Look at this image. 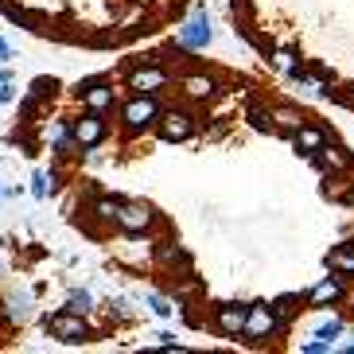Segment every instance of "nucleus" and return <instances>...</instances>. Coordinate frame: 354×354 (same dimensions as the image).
I'll list each match as a JSON object with an SVG mask.
<instances>
[{"mask_svg":"<svg viewBox=\"0 0 354 354\" xmlns=\"http://www.w3.org/2000/svg\"><path fill=\"white\" fill-rule=\"evenodd\" d=\"M269 63L277 66V71H284V74H288L292 82H296V78L304 74V63L296 59V51H292V47H281V51H272V55H269Z\"/></svg>","mask_w":354,"mask_h":354,"instance_id":"nucleus-16","label":"nucleus"},{"mask_svg":"<svg viewBox=\"0 0 354 354\" xmlns=\"http://www.w3.org/2000/svg\"><path fill=\"white\" fill-rule=\"evenodd\" d=\"M8 59H12V47H8L4 39H0V63H8Z\"/></svg>","mask_w":354,"mask_h":354,"instance_id":"nucleus-27","label":"nucleus"},{"mask_svg":"<svg viewBox=\"0 0 354 354\" xmlns=\"http://www.w3.org/2000/svg\"><path fill=\"white\" fill-rule=\"evenodd\" d=\"M343 331H346V323H343V319H327V323L319 327V339H323V343H331V339H339Z\"/></svg>","mask_w":354,"mask_h":354,"instance_id":"nucleus-23","label":"nucleus"},{"mask_svg":"<svg viewBox=\"0 0 354 354\" xmlns=\"http://www.w3.org/2000/svg\"><path fill=\"white\" fill-rule=\"evenodd\" d=\"M145 304L160 315V319H171V315H176V300H167V296H160V292H145Z\"/></svg>","mask_w":354,"mask_h":354,"instance_id":"nucleus-21","label":"nucleus"},{"mask_svg":"<svg viewBox=\"0 0 354 354\" xmlns=\"http://www.w3.org/2000/svg\"><path fill=\"white\" fill-rule=\"evenodd\" d=\"M71 136H74V148L94 152L97 145H105V136H109L105 113H86V117H78V121H71Z\"/></svg>","mask_w":354,"mask_h":354,"instance_id":"nucleus-3","label":"nucleus"},{"mask_svg":"<svg viewBox=\"0 0 354 354\" xmlns=\"http://www.w3.org/2000/svg\"><path fill=\"white\" fill-rule=\"evenodd\" d=\"M66 312H78V315L94 312V296H90V288H74L71 296H66Z\"/></svg>","mask_w":354,"mask_h":354,"instance_id":"nucleus-20","label":"nucleus"},{"mask_svg":"<svg viewBox=\"0 0 354 354\" xmlns=\"http://www.w3.org/2000/svg\"><path fill=\"white\" fill-rule=\"evenodd\" d=\"M32 195H35V198H47V195H51V179H47V171H35V176H32Z\"/></svg>","mask_w":354,"mask_h":354,"instance_id":"nucleus-24","label":"nucleus"},{"mask_svg":"<svg viewBox=\"0 0 354 354\" xmlns=\"http://www.w3.org/2000/svg\"><path fill=\"white\" fill-rule=\"evenodd\" d=\"M269 308L277 312V319H281V327H284V323H288L292 315L300 312V296H296V292H288V296H281V300H272Z\"/></svg>","mask_w":354,"mask_h":354,"instance_id":"nucleus-19","label":"nucleus"},{"mask_svg":"<svg viewBox=\"0 0 354 354\" xmlns=\"http://www.w3.org/2000/svg\"><path fill=\"white\" fill-rule=\"evenodd\" d=\"M214 327L222 335H241V327H245V308L241 304H222V308H214Z\"/></svg>","mask_w":354,"mask_h":354,"instance_id":"nucleus-12","label":"nucleus"},{"mask_svg":"<svg viewBox=\"0 0 354 354\" xmlns=\"http://www.w3.org/2000/svg\"><path fill=\"white\" fill-rule=\"evenodd\" d=\"M343 296H346V277H339V272L323 277V281L308 292V300H312V304H339Z\"/></svg>","mask_w":354,"mask_h":354,"instance_id":"nucleus-11","label":"nucleus"},{"mask_svg":"<svg viewBox=\"0 0 354 354\" xmlns=\"http://www.w3.org/2000/svg\"><path fill=\"white\" fill-rule=\"evenodd\" d=\"M327 269L339 272V277H354V241H343L327 253Z\"/></svg>","mask_w":354,"mask_h":354,"instance_id":"nucleus-13","label":"nucleus"},{"mask_svg":"<svg viewBox=\"0 0 354 354\" xmlns=\"http://www.w3.org/2000/svg\"><path fill=\"white\" fill-rule=\"evenodd\" d=\"M214 90H218V82H214L210 74H187V78H183V94L195 97V102H207V97H214Z\"/></svg>","mask_w":354,"mask_h":354,"instance_id":"nucleus-14","label":"nucleus"},{"mask_svg":"<svg viewBox=\"0 0 354 354\" xmlns=\"http://www.w3.org/2000/svg\"><path fill=\"white\" fill-rule=\"evenodd\" d=\"M156 129H160V136H164V140L179 145V140H187V136L195 133V117H191L187 109H160Z\"/></svg>","mask_w":354,"mask_h":354,"instance_id":"nucleus-5","label":"nucleus"},{"mask_svg":"<svg viewBox=\"0 0 354 354\" xmlns=\"http://www.w3.org/2000/svg\"><path fill=\"white\" fill-rule=\"evenodd\" d=\"M47 335H51V339H59V343H86L94 331H90L86 315L59 312V315H51V319H47Z\"/></svg>","mask_w":354,"mask_h":354,"instance_id":"nucleus-2","label":"nucleus"},{"mask_svg":"<svg viewBox=\"0 0 354 354\" xmlns=\"http://www.w3.org/2000/svg\"><path fill=\"white\" fill-rule=\"evenodd\" d=\"M117 226L125 230V234H145V230L156 226V214L148 203H125L121 198V207H117Z\"/></svg>","mask_w":354,"mask_h":354,"instance_id":"nucleus-6","label":"nucleus"},{"mask_svg":"<svg viewBox=\"0 0 354 354\" xmlns=\"http://www.w3.org/2000/svg\"><path fill=\"white\" fill-rule=\"evenodd\" d=\"M272 125H277V133H296V129L304 125V117L296 105H281L277 113H272Z\"/></svg>","mask_w":354,"mask_h":354,"instance_id":"nucleus-18","label":"nucleus"},{"mask_svg":"<svg viewBox=\"0 0 354 354\" xmlns=\"http://www.w3.org/2000/svg\"><path fill=\"white\" fill-rule=\"evenodd\" d=\"M156 117H160V102L152 94H133L125 105H121V121H125V129H133V133L152 129Z\"/></svg>","mask_w":354,"mask_h":354,"instance_id":"nucleus-1","label":"nucleus"},{"mask_svg":"<svg viewBox=\"0 0 354 354\" xmlns=\"http://www.w3.org/2000/svg\"><path fill=\"white\" fill-rule=\"evenodd\" d=\"M129 90H133V94H156L160 86H167V74L160 71V66H133V71H129Z\"/></svg>","mask_w":354,"mask_h":354,"instance_id":"nucleus-9","label":"nucleus"},{"mask_svg":"<svg viewBox=\"0 0 354 354\" xmlns=\"http://www.w3.org/2000/svg\"><path fill=\"white\" fill-rule=\"evenodd\" d=\"M250 121H253V129H261V133H277V125H272V113L265 109V105H250Z\"/></svg>","mask_w":354,"mask_h":354,"instance_id":"nucleus-22","label":"nucleus"},{"mask_svg":"<svg viewBox=\"0 0 354 354\" xmlns=\"http://www.w3.org/2000/svg\"><path fill=\"white\" fill-rule=\"evenodd\" d=\"M308 156H312V164L319 167V171H351V167H354L351 152H346V148H331L327 140H323L315 152H308Z\"/></svg>","mask_w":354,"mask_h":354,"instance_id":"nucleus-8","label":"nucleus"},{"mask_svg":"<svg viewBox=\"0 0 354 354\" xmlns=\"http://www.w3.org/2000/svg\"><path fill=\"white\" fill-rule=\"evenodd\" d=\"M78 97L90 113H105V109H113V86L105 82V78H90V82H78Z\"/></svg>","mask_w":354,"mask_h":354,"instance_id":"nucleus-7","label":"nucleus"},{"mask_svg":"<svg viewBox=\"0 0 354 354\" xmlns=\"http://www.w3.org/2000/svg\"><path fill=\"white\" fill-rule=\"evenodd\" d=\"M179 43L191 47V51H198V47H207V43H210V16L203 8H198L183 28H179Z\"/></svg>","mask_w":354,"mask_h":354,"instance_id":"nucleus-10","label":"nucleus"},{"mask_svg":"<svg viewBox=\"0 0 354 354\" xmlns=\"http://www.w3.org/2000/svg\"><path fill=\"white\" fill-rule=\"evenodd\" d=\"M277 331H281V319H277V312L269 304H250L245 308V327H241L245 339H269Z\"/></svg>","mask_w":354,"mask_h":354,"instance_id":"nucleus-4","label":"nucleus"},{"mask_svg":"<svg viewBox=\"0 0 354 354\" xmlns=\"http://www.w3.org/2000/svg\"><path fill=\"white\" fill-rule=\"evenodd\" d=\"M152 346H179V343L171 331H160V335H152Z\"/></svg>","mask_w":354,"mask_h":354,"instance_id":"nucleus-26","label":"nucleus"},{"mask_svg":"<svg viewBox=\"0 0 354 354\" xmlns=\"http://www.w3.org/2000/svg\"><path fill=\"white\" fill-rule=\"evenodd\" d=\"M346 351H354V331H351V346H346Z\"/></svg>","mask_w":354,"mask_h":354,"instance_id":"nucleus-28","label":"nucleus"},{"mask_svg":"<svg viewBox=\"0 0 354 354\" xmlns=\"http://www.w3.org/2000/svg\"><path fill=\"white\" fill-rule=\"evenodd\" d=\"M117 207H121V195H97L90 203V214L97 222H117Z\"/></svg>","mask_w":354,"mask_h":354,"instance_id":"nucleus-17","label":"nucleus"},{"mask_svg":"<svg viewBox=\"0 0 354 354\" xmlns=\"http://www.w3.org/2000/svg\"><path fill=\"white\" fill-rule=\"evenodd\" d=\"M8 102H12V74L0 71V105H8Z\"/></svg>","mask_w":354,"mask_h":354,"instance_id":"nucleus-25","label":"nucleus"},{"mask_svg":"<svg viewBox=\"0 0 354 354\" xmlns=\"http://www.w3.org/2000/svg\"><path fill=\"white\" fill-rule=\"evenodd\" d=\"M292 140H296V152H304V156H308V152H315V148L327 140V133H323V129H315V125H300L296 133H292Z\"/></svg>","mask_w":354,"mask_h":354,"instance_id":"nucleus-15","label":"nucleus"}]
</instances>
